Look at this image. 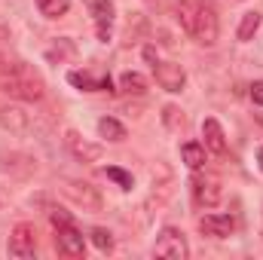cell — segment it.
<instances>
[{
  "instance_id": "cell-1",
  "label": "cell",
  "mask_w": 263,
  "mask_h": 260,
  "mask_svg": "<svg viewBox=\"0 0 263 260\" xmlns=\"http://www.w3.org/2000/svg\"><path fill=\"white\" fill-rule=\"evenodd\" d=\"M178 18L184 25V31L202 43V46H214L217 43V34H220V25H217V15L208 3L193 0V3H181L178 6Z\"/></svg>"
},
{
  "instance_id": "cell-2",
  "label": "cell",
  "mask_w": 263,
  "mask_h": 260,
  "mask_svg": "<svg viewBox=\"0 0 263 260\" xmlns=\"http://www.w3.org/2000/svg\"><path fill=\"white\" fill-rule=\"evenodd\" d=\"M0 92H6L18 101H40L43 98V83L22 62H0Z\"/></svg>"
},
{
  "instance_id": "cell-3",
  "label": "cell",
  "mask_w": 263,
  "mask_h": 260,
  "mask_svg": "<svg viewBox=\"0 0 263 260\" xmlns=\"http://www.w3.org/2000/svg\"><path fill=\"white\" fill-rule=\"evenodd\" d=\"M153 254H156V257H168V260H184L187 254H190L184 233H181V230H175V227H165V230L156 236Z\"/></svg>"
},
{
  "instance_id": "cell-4",
  "label": "cell",
  "mask_w": 263,
  "mask_h": 260,
  "mask_svg": "<svg viewBox=\"0 0 263 260\" xmlns=\"http://www.w3.org/2000/svg\"><path fill=\"white\" fill-rule=\"evenodd\" d=\"M95 18V31H98V40L107 43L110 40V25H114V3L110 0H83Z\"/></svg>"
},
{
  "instance_id": "cell-5",
  "label": "cell",
  "mask_w": 263,
  "mask_h": 260,
  "mask_svg": "<svg viewBox=\"0 0 263 260\" xmlns=\"http://www.w3.org/2000/svg\"><path fill=\"white\" fill-rule=\"evenodd\" d=\"M153 73H156V83H159L165 92H181L184 83H187L184 67L175 65V62H156V65H153Z\"/></svg>"
},
{
  "instance_id": "cell-6",
  "label": "cell",
  "mask_w": 263,
  "mask_h": 260,
  "mask_svg": "<svg viewBox=\"0 0 263 260\" xmlns=\"http://www.w3.org/2000/svg\"><path fill=\"white\" fill-rule=\"evenodd\" d=\"M55 248H59V254H65V257H83V251H86V239H83V233H80L73 224H67V227H59Z\"/></svg>"
},
{
  "instance_id": "cell-7",
  "label": "cell",
  "mask_w": 263,
  "mask_h": 260,
  "mask_svg": "<svg viewBox=\"0 0 263 260\" xmlns=\"http://www.w3.org/2000/svg\"><path fill=\"white\" fill-rule=\"evenodd\" d=\"M34 227L28 224H18L9 236V254L12 257H34V248H37V239H34Z\"/></svg>"
},
{
  "instance_id": "cell-8",
  "label": "cell",
  "mask_w": 263,
  "mask_h": 260,
  "mask_svg": "<svg viewBox=\"0 0 263 260\" xmlns=\"http://www.w3.org/2000/svg\"><path fill=\"white\" fill-rule=\"evenodd\" d=\"M199 230L211 239H227V236H233L236 220L230 214H205V217H199Z\"/></svg>"
},
{
  "instance_id": "cell-9",
  "label": "cell",
  "mask_w": 263,
  "mask_h": 260,
  "mask_svg": "<svg viewBox=\"0 0 263 260\" xmlns=\"http://www.w3.org/2000/svg\"><path fill=\"white\" fill-rule=\"evenodd\" d=\"M220 196H223V190H220V184L214 178H196L193 181V199L202 208H214L220 202Z\"/></svg>"
},
{
  "instance_id": "cell-10",
  "label": "cell",
  "mask_w": 263,
  "mask_h": 260,
  "mask_svg": "<svg viewBox=\"0 0 263 260\" xmlns=\"http://www.w3.org/2000/svg\"><path fill=\"white\" fill-rule=\"evenodd\" d=\"M65 144H67V150H70L77 159H83V162H95V159H101V147L83 141L77 132H65Z\"/></svg>"
},
{
  "instance_id": "cell-11",
  "label": "cell",
  "mask_w": 263,
  "mask_h": 260,
  "mask_svg": "<svg viewBox=\"0 0 263 260\" xmlns=\"http://www.w3.org/2000/svg\"><path fill=\"white\" fill-rule=\"evenodd\" d=\"M0 126L6 132H12V135H25V132L31 129V117L22 110V107H0Z\"/></svg>"
},
{
  "instance_id": "cell-12",
  "label": "cell",
  "mask_w": 263,
  "mask_h": 260,
  "mask_svg": "<svg viewBox=\"0 0 263 260\" xmlns=\"http://www.w3.org/2000/svg\"><path fill=\"white\" fill-rule=\"evenodd\" d=\"M202 138H205V150H211L214 156L227 153V135H223L217 120H205L202 123Z\"/></svg>"
},
{
  "instance_id": "cell-13",
  "label": "cell",
  "mask_w": 263,
  "mask_h": 260,
  "mask_svg": "<svg viewBox=\"0 0 263 260\" xmlns=\"http://www.w3.org/2000/svg\"><path fill=\"white\" fill-rule=\"evenodd\" d=\"M67 80H70L77 89H86V92H110V89H114L110 77H92V73H80V70H73Z\"/></svg>"
},
{
  "instance_id": "cell-14",
  "label": "cell",
  "mask_w": 263,
  "mask_h": 260,
  "mask_svg": "<svg viewBox=\"0 0 263 260\" xmlns=\"http://www.w3.org/2000/svg\"><path fill=\"white\" fill-rule=\"evenodd\" d=\"M67 193L73 196L77 202H83L86 208H101V196L95 193L89 184H67Z\"/></svg>"
},
{
  "instance_id": "cell-15",
  "label": "cell",
  "mask_w": 263,
  "mask_h": 260,
  "mask_svg": "<svg viewBox=\"0 0 263 260\" xmlns=\"http://www.w3.org/2000/svg\"><path fill=\"white\" fill-rule=\"evenodd\" d=\"M181 156H184V162H187L190 169H202V165H205V144L187 141V144L181 147Z\"/></svg>"
},
{
  "instance_id": "cell-16",
  "label": "cell",
  "mask_w": 263,
  "mask_h": 260,
  "mask_svg": "<svg viewBox=\"0 0 263 260\" xmlns=\"http://www.w3.org/2000/svg\"><path fill=\"white\" fill-rule=\"evenodd\" d=\"M98 132H101V138H107V141H123V138H126V126L117 123L114 117H101V120H98Z\"/></svg>"
},
{
  "instance_id": "cell-17",
  "label": "cell",
  "mask_w": 263,
  "mask_h": 260,
  "mask_svg": "<svg viewBox=\"0 0 263 260\" xmlns=\"http://www.w3.org/2000/svg\"><path fill=\"white\" fill-rule=\"evenodd\" d=\"M120 89H123V92H129V95H144V92H147V80H144L141 73L129 70V73H123V77H120Z\"/></svg>"
},
{
  "instance_id": "cell-18",
  "label": "cell",
  "mask_w": 263,
  "mask_h": 260,
  "mask_svg": "<svg viewBox=\"0 0 263 260\" xmlns=\"http://www.w3.org/2000/svg\"><path fill=\"white\" fill-rule=\"evenodd\" d=\"M37 6H40V12L46 18H62L70 9V0H37Z\"/></svg>"
},
{
  "instance_id": "cell-19",
  "label": "cell",
  "mask_w": 263,
  "mask_h": 260,
  "mask_svg": "<svg viewBox=\"0 0 263 260\" xmlns=\"http://www.w3.org/2000/svg\"><path fill=\"white\" fill-rule=\"evenodd\" d=\"M257 28H260V12H245L239 25V40H251Z\"/></svg>"
},
{
  "instance_id": "cell-20",
  "label": "cell",
  "mask_w": 263,
  "mask_h": 260,
  "mask_svg": "<svg viewBox=\"0 0 263 260\" xmlns=\"http://www.w3.org/2000/svg\"><path fill=\"white\" fill-rule=\"evenodd\" d=\"M92 242H95L98 251H114V236H110L107 230H101V227L92 230Z\"/></svg>"
},
{
  "instance_id": "cell-21",
  "label": "cell",
  "mask_w": 263,
  "mask_h": 260,
  "mask_svg": "<svg viewBox=\"0 0 263 260\" xmlns=\"http://www.w3.org/2000/svg\"><path fill=\"white\" fill-rule=\"evenodd\" d=\"M104 175H107L110 181H117L123 190H132V175H129V172H123V169H114V165H110V169H104Z\"/></svg>"
},
{
  "instance_id": "cell-22",
  "label": "cell",
  "mask_w": 263,
  "mask_h": 260,
  "mask_svg": "<svg viewBox=\"0 0 263 260\" xmlns=\"http://www.w3.org/2000/svg\"><path fill=\"white\" fill-rule=\"evenodd\" d=\"M49 220H52V227H55V230H59V227H67V224H73V220H70V214L62 211V208H52V211H49Z\"/></svg>"
},
{
  "instance_id": "cell-23",
  "label": "cell",
  "mask_w": 263,
  "mask_h": 260,
  "mask_svg": "<svg viewBox=\"0 0 263 260\" xmlns=\"http://www.w3.org/2000/svg\"><path fill=\"white\" fill-rule=\"evenodd\" d=\"M251 101H254V104H260V107H263V80H260V83H254V86H251Z\"/></svg>"
},
{
  "instance_id": "cell-24",
  "label": "cell",
  "mask_w": 263,
  "mask_h": 260,
  "mask_svg": "<svg viewBox=\"0 0 263 260\" xmlns=\"http://www.w3.org/2000/svg\"><path fill=\"white\" fill-rule=\"evenodd\" d=\"M257 159H260V165H263V147H260V153H257Z\"/></svg>"
}]
</instances>
